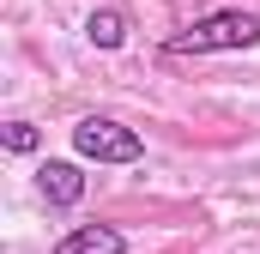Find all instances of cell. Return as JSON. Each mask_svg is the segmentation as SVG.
<instances>
[{"instance_id": "obj_1", "label": "cell", "mask_w": 260, "mask_h": 254, "mask_svg": "<svg viewBox=\"0 0 260 254\" xmlns=\"http://www.w3.org/2000/svg\"><path fill=\"white\" fill-rule=\"evenodd\" d=\"M260 43V18L254 12H206L200 24L176 30L164 49L170 55H224V49H254Z\"/></svg>"}, {"instance_id": "obj_2", "label": "cell", "mask_w": 260, "mask_h": 254, "mask_svg": "<svg viewBox=\"0 0 260 254\" xmlns=\"http://www.w3.org/2000/svg\"><path fill=\"white\" fill-rule=\"evenodd\" d=\"M73 151L91 157V164H139L145 157V139L133 127L109 121V115H85V121L73 127Z\"/></svg>"}, {"instance_id": "obj_3", "label": "cell", "mask_w": 260, "mask_h": 254, "mask_svg": "<svg viewBox=\"0 0 260 254\" xmlns=\"http://www.w3.org/2000/svg\"><path fill=\"white\" fill-rule=\"evenodd\" d=\"M55 254H127V236L115 224H79L55 242Z\"/></svg>"}, {"instance_id": "obj_4", "label": "cell", "mask_w": 260, "mask_h": 254, "mask_svg": "<svg viewBox=\"0 0 260 254\" xmlns=\"http://www.w3.org/2000/svg\"><path fill=\"white\" fill-rule=\"evenodd\" d=\"M37 188L49 206H79L85 200V176H79V164H43L37 170Z\"/></svg>"}, {"instance_id": "obj_5", "label": "cell", "mask_w": 260, "mask_h": 254, "mask_svg": "<svg viewBox=\"0 0 260 254\" xmlns=\"http://www.w3.org/2000/svg\"><path fill=\"white\" fill-rule=\"evenodd\" d=\"M127 12L121 6H91V18H85V37H91V49H121L127 43Z\"/></svg>"}, {"instance_id": "obj_6", "label": "cell", "mask_w": 260, "mask_h": 254, "mask_svg": "<svg viewBox=\"0 0 260 254\" xmlns=\"http://www.w3.org/2000/svg\"><path fill=\"white\" fill-rule=\"evenodd\" d=\"M0 139H6V151H18V157L43 145V133H37V127H30V121H6V133H0Z\"/></svg>"}]
</instances>
